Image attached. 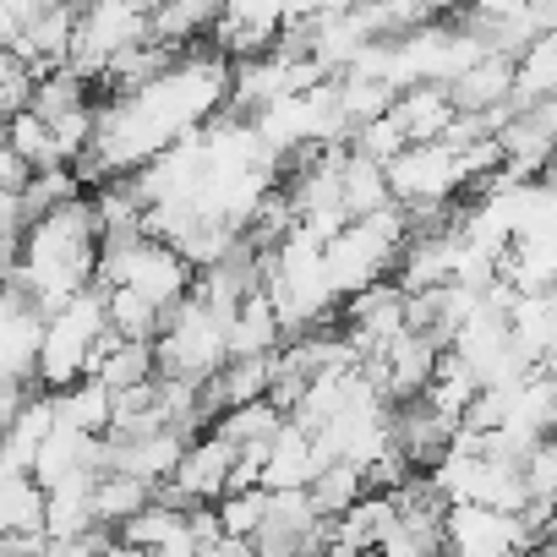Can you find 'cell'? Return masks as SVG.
<instances>
[{
  "mask_svg": "<svg viewBox=\"0 0 557 557\" xmlns=\"http://www.w3.org/2000/svg\"><path fill=\"white\" fill-rule=\"evenodd\" d=\"M405 240H410V224H405L399 208H383V213H372V219L345 224V230L323 246V273H329L334 296L350 301V296L383 285V278L394 273V262H399V251H405Z\"/></svg>",
  "mask_w": 557,
  "mask_h": 557,
  "instance_id": "obj_1",
  "label": "cell"
},
{
  "mask_svg": "<svg viewBox=\"0 0 557 557\" xmlns=\"http://www.w3.org/2000/svg\"><path fill=\"white\" fill-rule=\"evenodd\" d=\"M153 367H159V377H175L191 388L213 383L230 367V323L213 318L197 296H186L153 339Z\"/></svg>",
  "mask_w": 557,
  "mask_h": 557,
  "instance_id": "obj_2",
  "label": "cell"
},
{
  "mask_svg": "<svg viewBox=\"0 0 557 557\" xmlns=\"http://www.w3.org/2000/svg\"><path fill=\"white\" fill-rule=\"evenodd\" d=\"M104 290L88 285L83 296H72L55 318H45V345H39V367L34 377L50 388V394H66L72 383L88 377V361H94V345L104 339Z\"/></svg>",
  "mask_w": 557,
  "mask_h": 557,
  "instance_id": "obj_3",
  "label": "cell"
},
{
  "mask_svg": "<svg viewBox=\"0 0 557 557\" xmlns=\"http://www.w3.org/2000/svg\"><path fill=\"white\" fill-rule=\"evenodd\" d=\"M148 45V12L126 7V0H99V7L77 12V34H72V55L66 72H77L83 83H104L110 61Z\"/></svg>",
  "mask_w": 557,
  "mask_h": 557,
  "instance_id": "obj_4",
  "label": "cell"
},
{
  "mask_svg": "<svg viewBox=\"0 0 557 557\" xmlns=\"http://www.w3.org/2000/svg\"><path fill=\"white\" fill-rule=\"evenodd\" d=\"M285 17L278 7H246V0H235V7H219V23L208 34V50L224 55V61H262L278 50V39H285Z\"/></svg>",
  "mask_w": 557,
  "mask_h": 557,
  "instance_id": "obj_5",
  "label": "cell"
},
{
  "mask_svg": "<svg viewBox=\"0 0 557 557\" xmlns=\"http://www.w3.org/2000/svg\"><path fill=\"white\" fill-rule=\"evenodd\" d=\"M454 224H459V219H454ZM454 224H448V230H421V235L405 240V251H399V262H394V285H399L405 296H426V290L454 285L459 257H465Z\"/></svg>",
  "mask_w": 557,
  "mask_h": 557,
  "instance_id": "obj_6",
  "label": "cell"
},
{
  "mask_svg": "<svg viewBox=\"0 0 557 557\" xmlns=\"http://www.w3.org/2000/svg\"><path fill=\"white\" fill-rule=\"evenodd\" d=\"M405 307H410V296L394 285V278H383V285H372V290H361V296L345 301V334L361 350V361L377 356L388 339H399L410 329L405 323Z\"/></svg>",
  "mask_w": 557,
  "mask_h": 557,
  "instance_id": "obj_7",
  "label": "cell"
},
{
  "mask_svg": "<svg viewBox=\"0 0 557 557\" xmlns=\"http://www.w3.org/2000/svg\"><path fill=\"white\" fill-rule=\"evenodd\" d=\"M323 470H329V454L318 448V437L301 432L296 421H285V426H278V437L268 443L262 492H307Z\"/></svg>",
  "mask_w": 557,
  "mask_h": 557,
  "instance_id": "obj_8",
  "label": "cell"
},
{
  "mask_svg": "<svg viewBox=\"0 0 557 557\" xmlns=\"http://www.w3.org/2000/svg\"><path fill=\"white\" fill-rule=\"evenodd\" d=\"M88 377L104 383L110 394H126V388H143L159 377L153 367V345H137V339H121L104 329V339L94 345V361H88Z\"/></svg>",
  "mask_w": 557,
  "mask_h": 557,
  "instance_id": "obj_9",
  "label": "cell"
},
{
  "mask_svg": "<svg viewBox=\"0 0 557 557\" xmlns=\"http://www.w3.org/2000/svg\"><path fill=\"white\" fill-rule=\"evenodd\" d=\"M448 99L459 115H492V110L513 104V61H503V55L475 61L459 83H448Z\"/></svg>",
  "mask_w": 557,
  "mask_h": 557,
  "instance_id": "obj_10",
  "label": "cell"
},
{
  "mask_svg": "<svg viewBox=\"0 0 557 557\" xmlns=\"http://www.w3.org/2000/svg\"><path fill=\"white\" fill-rule=\"evenodd\" d=\"M278 339H285V329H278V312L262 290H251L240 301V312L230 318V361H268L278 356Z\"/></svg>",
  "mask_w": 557,
  "mask_h": 557,
  "instance_id": "obj_11",
  "label": "cell"
},
{
  "mask_svg": "<svg viewBox=\"0 0 557 557\" xmlns=\"http://www.w3.org/2000/svg\"><path fill=\"white\" fill-rule=\"evenodd\" d=\"M394 121L405 126L410 148H421V143H448V132H454L459 110H454L448 88H410V94H399Z\"/></svg>",
  "mask_w": 557,
  "mask_h": 557,
  "instance_id": "obj_12",
  "label": "cell"
},
{
  "mask_svg": "<svg viewBox=\"0 0 557 557\" xmlns=\"http://www.w3.org/2000/svg\"><path fill=\"white\" fill-rule=\"evenodd\" d=\"M219 23V7H208V0H175V7H153L148 12V39L164 45L170 55H186L191 39H208Z\"/></svg>",
  "mask_w": 557,
  "mask_h": 557,
  "instance_id": "obj_13",
  "label": "cell"
},
{
  "mask_svg": "<svg viewBox=\"0 0 557 557\" xmlns=\"http://www.w3.org/2000/svg\"><path fill=\"white\" fill-rule=\"evenodd\" d=\"M110 421H115V394L104 383L83 377L66 394H55V426H72L83 437H110Z\"/></svg>",
  "mask_w": 557,
  "mask_h": 557,
  "instance_id": "obj_14",
  "label": "cell"
},
{
  "mask_svg": "<svg viewBox=\"0 0 557 557\" xmlns=\"http://www.w3.org/2000/svg\"><path fill=\"white\" fill-rule=\"evenodd\" d=\"M339 197H345L350 224H356V219H372V213H383V208H394V197H388V170L372 164V159H361V153H345Z\"/></svg>",
  "mask_w": 557,
  "mask_h": 557,
  "instance_id": "obj_15",
  "label": "cell"
},
{
  "mask_svg": "<svg viewBox=\"0 0 557 557\" xmlns=\"http://www.w3.org/2000/svg\"><path fill=\"white\" fill-rule=\"evenodd\" d=\"M278 426H285V410H278L273 399H257V405L224 410L208 432H213V437H224V443L240 454V448H262V443H273V437H278Z\"/></svg>",
  "mask_w": 557,
  "mask_h": 557,
  "instance_id": "obj_16",
  "label": "cell"
},
{
  "mask_svg": "<svg viewBox=\"0 0 557 557\" xmlns=\"http://www.w3.org/2000/svg\"><path fill=\"white\" fill-rule=\"evenodd\" d=\"M0 535H45V486L34 475L0 481Z\"/></svg>",
  "mask_w": 557,
  "mask_h": 557,
  "instance_id": "obj_17",
  "label": "cell"
},
{
  "mask_svg": "<svg viewBox=\"0 0 557 557\" xmlns=\"http://www.w3.org/2000/svg\"><path fill=\"white\" fill-rule=\"evenodd\" d=\"M7 143H12V153L28 164V175H45V170H61L66 159H61V143H55V132L34 115V110H23V115H12L7 121ZM72 170V164H66Z\"/></svg>",
  "mask_w": 557,
  "mask_h": 557,
  "instance_id": "obj_18",
  "label": "cell"
},
{
  "mask_svg": "<svg viewBox=\"0 0 557 557\" xmlns=\"http://www.w3.org/2000/svg\"><path fill=\"white\" fill-rule=\"evenodd\" d=\"M153 503V486H143V481H132V475H115V470H104L99 481H94V524H126V519H137L143 508Z\"/></svg>",
  "mask_w": 557,
  "mask_h": 557,
  "instance_id": "obj_19",
  "label": "cell"
},
{
  "mask_svg": "<svg viewBox=\"0 0 557 557\" xmlns=\"http://www.w3.org/2000/svg\"><path fill=\"white\" fill-rule=\"evenodd\" d=\"M186 513H191V508H175V503L153 497L137 519H126V524H121V541H126V546H137V552H164L170 541H181V535H186Z\"/></svg>",
  "mask_w": 557,
  "mask_h": 557,
  "instance_id": "obj_20",
  "label": "cell"
},
{
  "mask_svg": "<svg viewBox=\"0 0 557 557\" xmlns=\"http://www.w3.org/2000/svg\"><path fill=\"white\" fill-rule=\"evenodd\" d=\"M104 323H110V334H121V339L153 345L159 329H164V312H159L153 301H143L137 290H104Z\"/></svg>",
  "mask_w": 557,
  "mask_h": 557,
  "instance_id": "obj_21",
  "label": "cell"
},
{
  "mask_svg": "<svg viewBox=\"0 0 557 557\" xmlns=\"http://www.w3.org/2000/svg\"><path fill=\"white\" fill-rule=\"evenodd\" d=\"M45 126H55V121H66V115H77V110H88V83L77 77V72H50V77H39L34 83V104H28Z\"/></svg>",
  "mask_w": 557,
  "mask_h": 557,
  "instance_id": "obj_22",
  "label": "cell"
},
{
  "mask_svg": "<svg viewBox=\"0 0 557 557\" xmlns=\"http://www.w3.org/2000/svg\"><path fill=\"white\" fill-rule=\"evenodd\" d=\"M307 492H312V508H318L323 519H345V513L367 497V475H361V470H350V465H329Z\"/></svg>",
  "mask_w": 557,
  "mask_h": 557,
  "instance_id": "obj_23",
  "label": "cell"
},
{
  "mask_svg": "<svg viewBox=\"0 0 557 557\" xmlns=\"http://www.w3.org/2000/svg\"><path fill=\"white\" fill-rule=\"evenodd\" d=\"M213 513H219V530H224L230 541H257L262 513H268V492H262V486H257V492H230V497L213 503Z\"/></svg>",
  "mask_w": 557,
  "mask_h": 557,
  "instance_id": "obj_24",
  "label": "cell"
},
{
  "mask_svg": "<svg viewBox=\"0 0 557 557\" xmlns=\"http://www.w3.org/2000/svg\"><path fill=\"white\" fill-rule=\"evenodd\" d=\"M410 148V137H405V126L394 121V110L383 115V121H372V126H361L356 137H350V153H361V159H372V164H394L399 153Z\"/></svg>",
  "mask_w": 557,
  "mask_h": 557,
  "instance_id": "obj_25",
  "label": "cell"
},
{
  "mask_svg": "<svg viewBox=\"0 0 557 557\" xmlns=\"http://www.w3.org/2000/svg\"><path fill=\"white\" fill-rule=\"evenodd\" d=\"M45 17L39 0H0V50H12L34 34V23Z\"/></svg>",
  "mask_w": 557,
  "mask_h": 557,
  "instance_id": "obj_26",
  "label": "cell"
},
{
  "mask_svg": "<svg viewBox=\"0 0 557 557\" xmlns=\"http://www.w3.org/2000/svg\"><path fill=\"white\" fill-rule=\"evenodd\" d=\"M23 405H28V383H0V437L12 432V421L23 416Z\"/></svg>",
  "mask_w": 557,
  "mask_h": 557,
  "instance_id": "obj_27",
  "label": "cell"
},
{
  "mask_svg": "<svg viewBox=\"0 0 557 557\" xmlns=\"http://www.w3.org/2000/svg\"><path fill=\"white\" fill-rule=\"evenodd\" d=\"M28 186V164L12 153V143L0 137V191H23Z\"/></svg>",
  "mask_w": 557,
  "mask_h": 557,
  "instance_id": "obj_28",
  "label": "cell"
},
{
  "mask_svg": "<svg viewBox=\"0 0 557 557\" xmlns=\"http://www.w3.org/2000/svg\"><path fill=\"white\" fill-rule=\"evenodd\" d=\"M197 557H257V552H251V541H230V535H224V541H213V546L197 552Z\"/></svg>",
  "mask_w": 557,
  "mask_h": 557,
  "instance_id": "obj_29",
  "label": "cell"
},
{
  "mask_svg": "<svg viewBox=\"0 0 557 557\" xmlns=\"http://www.w3.org/2000/svg\"><path fill=\"white\" fill-rule=\"evenodd\" d=\"M104 557H153V552H137V546H126V541H110Z\"/></svg>",
  "mask_w": 557,
  "mask_h": 557,
  "instance_id": "obj_30",
  "label": "cell"
},
{
  "mask_svg": "<svg viewBox=\"0 0 557 557\" xmlns=\"http://www.w3.org/2000/svg\"><path fill=\"white\" fill-rule=\"evenodd\" d=\"M307 557H356V552H345V546H334V541H329L323 552H307Z\"/></svg>",
  "mask_w": 557,
  "mask_h": 557,
  "instance_id": "obj_31",
  "label": "cell"
}]
</instances>
